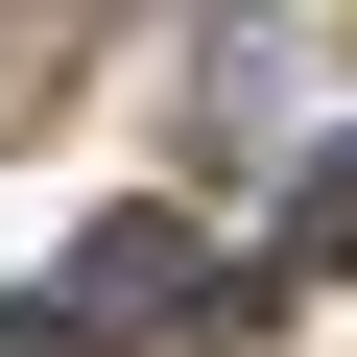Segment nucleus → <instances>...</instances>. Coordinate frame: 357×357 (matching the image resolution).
I'll use <instances>...</instances> for the list:
<instances>
[{"label":"nucleus","instance_id":"1","mask_svg":"<svg viewBox=\"0 0 357 357\" xmlns=\"http://www.w3.org/2000/svg\"><path fill=\"white\" fill-rule=\"evenodd\" d=\"M191 286H215V262H191V215H143V191H119V215L72 238V286H48V310H72V333H119V310H191Z\"/></svg>","mask_w":357,"mask_h":357},{"label":"nucleus","instance_id":"2","mask_svg":"<svg viewBox=\"0 0 357 357\" xmlns=\"http://www.w3.org/2000/svg\"><path fill=\"white\" fill-rule=\"evenodd\" d=\"M333 262H357V143H310V167H286V286H333Z\"/></svg>","mask_w":357,"mask_h":357},{"label":"nucleus","instance_id":"3","mask_svg":"<svg viewBox=\"0 0 357 357\" xmlns=\"http://www.w3.org/2000/svg\"><path fill=\"white\" fill-rule=\"evenodd\" d=\"M0 357H96V333H72V310H48V286H24V310H0Z\"/></svg>","mask_w":357,"mask_h":357}]
</instances>
